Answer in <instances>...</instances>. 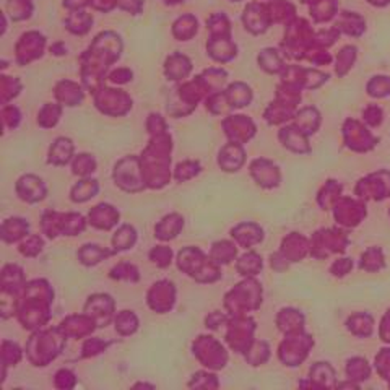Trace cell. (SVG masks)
Returning a JSON list of instances; mask_svg holds the SVG:
<instances>
[{"instance_id":"1","label":"cell","mask_w":390,"mask_h":390,"mask_svg":"<svg viewBox=\"0 0 390 390\" xmlns=\"http://www.w3.org/2000/svg\"><path fill=\"white\" fill-rule=\"evenodd\" d=\"M54 293L46 280H34L25 285L18 301V319L25 329H39L49 321Z\"/></svg>"},{"instance_id":"2","label":"cell","mask_w":390,"mask_h":390,"mask_svg":"<svg viewBox=\"0 0 390 390\" xmlns=\"http://www.w3.org/2000/svg\"><path fill=\"white\" fill-rule=\"evenodd\" d=\"M169 151H171V138L164 132H158L150 147L143 151L140 166L145 186L151 189H160L169 182Z\"/></svg>"},{"instance_id":"3","label":"cell","mask_w":390,"mask_h":390,"mask_svg":"<svg viewBox=\"0 0 390 390\" xmlns=\"http://www.w3.org/2000/svg\"><path fill=\"white\" fill-rule=\"evenodd\" d=\"M65 334L57 329H47L36 332L26 345V355L33 366H47L61 355L65 343Z\"/></svg>"},{"instance_id":"4","label":"cell","mask_w":390,"mask_h":390,"mask_svg":"<svg viewBox=\"0 0 390 390\" xmlns=\"http://www.w3.org/2000/svg\"><path fill=\"white\" fill-rule=\"evenodd\" d=\"M177 267L200 283H213L221 277L218 263L197 248L181 250L177 255Z\"/></svg>"},{"instance_id":"5","label":"cell","mask_w":390,"mask_h":390,"mask_svg":"<svg viewBox=\"0 0 390 390\" xmlns=\"http://www.w3.org/2000/svg\"><path fill=\"white\" fill-rule=\"evenodd\" d=\"M41 228L44 235L51 239L59 235L77 236L87 228V219L78 213L47 212L41 219Z\"/></svg>"},{"instance_id":"6","label":"cell","mask_w":390,"mask_h":390,"mask_svg":"<svg viewBox=\"0 0 390 390\" xmlns=\"http://www.w3.org/2000/svg\"><path fill=\"white\" fill-rule=\"evenodd\" d=\"M259 285L252 280H246L235 286L225 298V306L231 316H246L250 309L259 306Z\"/></svg>"},{"instance_id":"7","label":"cell","mask_w":390,"mask_h":390,"mask_svg":"<svg viewBox=\"0 0 390 390\" xmlns=\"http://www.w3.org/2000/svg\"><path fill=\"white\" fill-rule=\"evenodd\" d=\"M194 356L208 369H223L228 362V353L213 337L202 335L194 342Z\"/></svg>"},{"instance_id":"8","label":"cell","mask_w":390,"mask_h":390,"mask_svg":"<svg viewBox=\"0 0 390 390\" xmlns=\"http://www.w3.org/2000/svg\"><path fill=\"white\" fill-rule=\"evenodd\" d=\"M252 332L254 322L248 319V316H232V319L228 322L226 342L236 353H246L252 345Z\"/></svg>"},{"instance_id":"9","label":"cell","mask_w":390,"mask_h":390,"mask_svg":"<svg viewBox=\"0 0 390 390\" xmlns=\"http://www.w3.org/2000/svg\"><path fill=\"white\" fill-rule=\"evenodd\" d=\"M114 181L119 187L127 192H138L145 187L142 176V166H138L137 158H125L116 164Z\"/></svg>"},{"instance_id":"10","label":"cell","mask_w":390,"mask_h":390,"mask_svg":"<svg viewBox=\"0 0 390 390\" xmlns=\"http://www.w3.org/2000/svg\"><path fill=\"white\" fill-rule=\"evenodd\" d=\"M96 106L106 114H125L132 107V100L120 89L101 88L95 95Z\"/></svg>"},{"instance_id":"11","label":"cell","mask_w":390,"mask_h":390,"mask_svg":"<svg viewBox=\"0 0 390 390\" xmlns=\"http://www.w3.org/2000/svg\"><path fill=\"white\" fill-rule=\"evenodd\" d=\"M85 312L96 322L98 327H106L114 314L113 298L109 294H93L85 304Z\"/></svg>"},{"instance_id":"12","label":"cell","mask_w":390,"mask_h":390,"mask_svg":"<svg viewBox=\"0 0 390 390\" xmlns=\"http://www.w3.org/2000/svg\"><path fill=\"white\" fill-rule=\"evenodd\" d=\"M174 301H176V288L171 281L161 280L148 291V304L160 314L168 312L174 306Z\"/></svg>"},{"instance_id":"13","label":"cell","mask_w":390,"mask_h":390,"mask_svg":"<svg viewBox=\"0 0 390 390\" xmlns=\"http://www.w3.org/2000/svg\"><path fill=\"white\" fill-rule=\"evenodd\" d=\"M44 36L38 33H28L21 36V41L17 44V56L20 64H28L30 61L43 56Z\"/></svg>"},{"instance_id":"14","label":"cell","mask_w":390,"mask_h":390,"mask_svg":"<svg viewBox=\"0 0 390 390\" xmlns=\"http://www.w3.org/2000/svg\"><path fill=\"white\" fill-rule=\"evenodd\" d=\"M61 330L64 332L65 337H75V338H83L93 334V330L96 329V322L88 316L87 312L82 316H70L67 319L62 321L59 325Z\"/></svg>"},{"instance_id":"15","label":"cell","mask_w":390,"mask_h":390,"mask_svg":"<svg viewBox=\"0 0 390 390\" xmlns=\"http://www.w3.org/2000/svg\"><path fill=\"white\" fill-rule=\"evenodd\" d=\"M88 219L93 226L98 228V230L107 231L118 225L119 212L113 207V205L100 204L96 205L95 208H91V212L88 215Z\"/></svg>"},{"instance_id":"16","label":"cell","mask_w":390,"mask_h":390,"mask_svg":"<svg viewBox=\"0 0 390 390\" xmlns=\"http://www.w3.org/2000/svg\"><path fill=\"white\" fill-rule=\"evenodd\" d=\"M17 192L20 199H23L30 204L43 200L46 197V187L43 181L36 176H23L17 182Z\"/></svg>"},{"instance_id":"17","label":"cell","mask_w":390,"mask_h":390,"mask_svg":"<svg viewBox=\"0 0 390 390\" xmlns=\"http://www.w3.org/2000/svg\"><path fill=\"white\" fill-rule=\"evenodd\" d=\"M223 125H225L226 136L235 143H243L248 140L254 130L252 122L246 116H231L230 119L223 122Z\"/></svg>"},{"instance_id":"18","label":"cell","mask_w":390,"mask_h":390,"mask_svg":"<svg viewBox=\"0 0 390 390\" xmlns=\"http://www.w3.org/2000/svg\"><path fill=\"white\" fill-rule=\"evenodd\" d=\"M219 166H221L225 171H237L244 163V151L241 148V143L231 142L230 145H226L219 153Z\"/></svg>"},{"instance_id":"19","label":"cell","mask_w":390,"mask_h":390,"mask_svg":"<svg viewBox=\"0 0 390 390\" xmlns=\"http://www.w3.org/2000/svg\"><path fill=\"white\" fill-rule=\"evenodd\" d=\"M184 226V219L181 215L171 213L168 217H164L155 228V236L161 241H169L174 239L179 232H181Z\"/></svg>"},{"instance_id":"20","label":"cell","mask_w":390,"mask_h":390,"mask_svg":"<svg viewBox=\"0 0 390 390\" xmlns=\"http://www.w3.org/2000/svg\"><path fill=\"white\" fill-rule=\"evenodd\" d=\"M231 236L237 244L248 249L262 239V230H259L252 223H241V225H237L235 230L231 231Z\"/></svg>"},{"instance_id":"21","label":"cell","mask_w":390,"mask_h":390,"mask_svg":"<svg viewBox=\"0 0 390 390\" xmlns=\"http://www.w3.org/2000/svg\"><path fill=\"white\" fill-rule=\"evenodd\" d=\"M208 52L215 61L228 62L236 56V46L230 41V38H215V36H212L208 44Z\"/></svg>"},{"instance_id":"22","label":"cell","mask_w":390,"mask_h":390,"mask_svg":"<svg viewBox=\"0 0 390 390\" xmlns=\"http://www.w3.org/2000/svg\"><path fill=\"white\" fill-rule=\"evenodd\" d=\"M30 225L23 218H10L6 219L2 225V239L6 243H17L18 239L28 235Z\"/></svg>"},{"instance_id":"23","label":"cell","mask_w":390,"mask_h":390,"mask_svg":"<svg viewBox=\"0 0 390 390\" xmlns=\"http://www.w3.org/2000/svg\"><path fill=\"white\" fill-rule=\"evenodd\" d=\"M192 69L191 61L181 54H174L166 61V75L171 80H181L189 75Z\"/></svg>"},{"instance_id":"24","label":"cell","mask_w":390,"mask_h":390,"mask_svg":"<svg viewBox=\"0 0 390 390\" xmlns=\"http://www.w3.org/2000/svg\"><path fill=\"white\" fill-rule=\"evenodd\" d=\"M57 100L64 102L67 106H77L83 100V91L78 85L72 82H61L56 88Z\"/></svg>"},{"instance_id":"25","label":"cell","mask_w":390,"mask_h":390,"mask_svg":"<svg viewBox=\"0 0 390 390\" xmlns=\"http://www.w3.org/2000/svg\"><path fill=\"white\" fill-rule=\"evenodd\" d=\"M113 254L114 250H107L96 244H87L78 250V259L83 266H96V263H100L101 260L107 259Z\"/></svg>"},{"instance_id":"26","label":"cell","mask_w":390,"mask_h":390,"mask_svg":"<svg viewBox=\"0 0 390 390\" xmlns=\"http://www.w3.org/2000/svg\"><path fill=\"white\" fill-rule=\"evenodd\" d=\"M72 151H74V145L69 138H57L56 143L51 147V151H49V163L57 166L69 163Z\"/></svg>"},{"instance_id":"27","label":"cell","mask_w":390,"mask_h":390,"mask_svg":"<svg viewBox=\"0 0 390 390\" xmlns=\"http://www.w3.org/2000/svg\"><path fill=\"white\" fill-rule=\"evenodd\" d=\"M237 249L236 246L230 243V241H218L212 246V250H210V257H212L213 262H217L218 266H226V263L232 262L236 259Z\"/></svg>"},{"instance_id":"28","label":"cell","mask_w":390,"mask_h":390,"mask_svg":"<svg viewBox=\"0 0 390 390\" xmlns=\"http://www.w3.org/2000/svg\"><path fill=\"white\" fill-rule=\"evenodd\" d=\"M136 241H137V231L133 230V226L122 225L113 236L114 252H120V250H127L130 248H133Z\"/></svg>"},{"instance_id":"29","label":"cell","mask_w":390,"mask_h":390,"mask_svg":"<svg viewBox=\"0 0 390 390\" xmlns=\"http://www.w3.org/2000/svg\"><path fill=\"white\" fill-rule=\"evenodd\" d=\"M138 329V319L132 311H120L116 316V330L120 335H132Z\"/></svg>"},{"instance_id":"30","label":"cell","mask_w":390,"mask_h":390,"mask_svg":"<svg viewBox=\"0 0 390 390\" xmlns=\"http://www.w3.org/2000/svg\"><path fill=\"white\" fill-rule=\"evenodd\" d=\"M96 192H98V182L91 181V179H85V181L78 182L77 186L72 189V200L82 204V202H87L91 199V197H95Z\"/></svg>"},{"instance_id":"31","label":"cell","mask_w":390,"mask_h":390,"mask_svg":"<svg viewBox=\"0 0 390 390\" xmlns=\"http://www.w3.org/2000/svg\"><path fill=\"white\" fill-rule=\"evenodd\" d=\"M226 98L230 101L231 107H241L246 106L250 100V89L243 83H236L230 87L226 91Z\"/></svg>"},{"instance_id":"32","label":"cell","mask_w":390,"mask_h":390,"mask_svg":"<svg viewBox=\"0 0 390 390\" xmlns=\"http://www.w3.org/2000/svg\"><path fill=\"white\" fill-rule=\"evenodd\" d=\"M174 36L181 39V41H187L192 36L197 33V21L192 17H182L174 23Z\"/></svg>"},{"instance_id":"33","label":"cell","mask_w":390,"mask_h":390,"mask_svg":"<svg viewBox=\"0 0 390 390\" xmlns=\"http://www.w3.org/2000/svg\"><path fill=\"white\" fill-rule=\"evenodd\" d=\"M236 268L237 272L241 273V275L244 277H250V275H255L260 268H262V260L257 254L250 252V254H246L243 257L239 259V262L236 263Z\"/></svg>"},{"instance_id":"34","label":"cell","mask_w":390,"mask_h":390,"mask_svg":"<svg viewBox=\"0 0 390 390\" xmlns=\"http://www.w3.org/2000/svg\"><path fill=\"white\" fill-rule=\"evenodd\" d=\"M91 17L87 15L85 12H75L69 20H67V28L75 34H85L91 26Z\"/></svg>"},{"instance_id":"35","label":"cell","mask_w":390,"mask_h":390,"mask_svg":"<svg viewBox=\"0 0 390 390\" xmlns=\"http://www.w3.org/2000/svg\"><path fill=\"white\" fill-rule=\"evenodd\" d=\"M21 360V349L17 343H12L6 340L2 343V361H3V371L7 366H15L18 361Z\"/></svg>"},{"instance_id":"36","label":"cell","mask_w":390,"mask_h":390,"mask_svg":"<svg viewBox=\"0 0 390 390\" xmlns=\"http://www.w3.org/2000/svg\"><path fill=\"white\" fill-rule=\"evenodd\" d=\"M111 278H114V280L138 281L140 275H138V270L132 266V263L122 262V263H119L118 267H114L113 270H111Z\"/></svg>"},{"instance_id":"37","label":"cell","mask_w":390,"mask_h":390,"mask_svg":"<svg viewBox=\"0 0 390 390\" xmlns=\"http://www.w3.org/2000/svg\"><path fill=\"white\" fill-rule=\"evenodd\" d=\"M59 118H61V106L46 105L43 107L41 113H39L38 122L41 124L43 127H52V125L57 124Z\"/></svg>"},{"instance_id":"38","label":"cell","mask_w":390,"mask_h":390,"mask_svg":"<svg viewBox=\"0 0 390 390\" xmlns=\"http://www.w3.org/2000/svg\"><path fill=\"white\" fill-rule=\"evenodd\" d=\"M171 259H173V250L166 248V246H156V248L151 249L150 252L151 262L161 268L168 267L169 263H171Z\"/></svg>"},{"instance_id":"39","label":"cell","mask_w":390,"mask_h":390,"mask_svg":"<svg viewBox=\"0 0 390 390\" xmlns=\"http://www.w3.org/2000/svg\"><path fill=\"white\" fill-rule=\"evenodd\" d=\"M96 163L89 155H78L74 161V173L78 176H88L95 171Z\"/></svg>"},{"instance_id":"40","label":"cell","mask_w":390,"mask_h":390,"mask_svg":"<svg viewBox=\"0 0 390 390\" xmlns=\"http://www.w3.org/2000/svg\"><path fill=\"white\" fill-rule=\"evenodd\" d=\"M43 239L39 236H30L28 239L23 241V243L20 244V252L26 255V257H34V255H38L39 252L43 250Z\"/></svg>"},{"instance_id":"41","label":"cell","mask_w":390,"mask_h":390,"mask_svg":"<svg viewBox=\"0 0 390 390\" xmlns=\"http://www.w3.org/2000/svg\"><path fill=\"white\" fill-rule=\"evenodd\" d=\"M200 173V164L199 163H194V161H186V163H181L177 166L176 169V179L179 182H184L187 181V179H192L197 174Z\"/></svg>"},{"instance_id":"42","label":"cell","mask_w":390,"mask_h":390,"mask_svg":"<svg viewBox=\"0 0 390 390\" xmlns=\"http://www.w3.org/2000/svg\"><path fill=\"white\" fill-rule=\"evenodd\" d=\"M189 387H202V389H217L218 379L217 376L208 373H197L192 376V380L189 382Z\"/></svg>"},{"instance_id":"43","label":"cell","mask_w":390,"mask_h":390,"mask_svg":"<svg viewBox=\"0 0 390 390\" xmlns=\"http://www.w3.org/2000/svg\"><path fill=\"white\" fill-rule=\"evenodd\" d=\"M107 347H109V343L105 342V340H101V338H88L87 342L83 343L82 356L83 358L96 356V355H100L101 351H105Z\"/></svg>"},{"instance_id":"44","label":"cell","mask_w":390,"mask_h":390,"mask_svg":"<svg viewBox=\"0 0 390 390\" xmlns=\"http://www.w3.org/2000/svg\"><path fill=\"white\" fill-rule=\"evenodd\" d=\"M75 382H77L75 374L69 369H61L59 373L56 374V380H54L56 387L59 389H72L75 385Z\"/></svg>"},{"instance_id":"45","label":"cell","mask_w":390,"mask_h":390,"mask_svg":"<svg viewBox=\"0 0 390 390\" xmlns=\"http://www.w3.org/2000/svg\"><path fill=\"white\" fill-rule=\"evenodd\" d=\"M225 322H228L225 314H221V312H213V314H210V316L207 317V321H205V324H207L208 329H218V327L221 325V324H225Z\"/></svg>"},{"instance_id":"46","label":"cell","mask_w":390,"mask_h":390,"mask_svg":"<svg viewBox=\"0 0 390 390\" xmlns=\"http://www.w3.org/2000/svg\"><path fill=\"white\" fill-rule=\"evenodd\" d=\"M132 78V72L130 70H118V72H114V74H111V80L116 83H125V82H129V80Z\"/></svg>"},{"instance_id":"47","label":"cell","mask_w":390,"mask_h":390,"mask_svg":"<svg viewBox=\"0 0 390 390\" xmlns=\"http://www.w3.org/2000/svg\"><path fill=\"white\" fill-rule=\"evenodd\" d=\"M168 3H177V2H181V0H166Z\"/></svg>"},{"instance_id":"48","label":"cell","mask_w":390,"mask_h":390,"mask_svg":"<svg viewBox=\"0 0 390 390\" xmlns=\"http://www.w3.org/2000/svg\"><path fill=\"white\" fill-rule=\"evenodd\" d=\"M236 2H237V0H236Z\"/></svg>"}]
</instances>
